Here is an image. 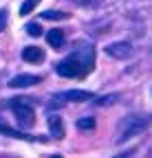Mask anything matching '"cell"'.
I'll return each mask as SVG.
<instances>
[{"mask_svg":"<svg viewBox=\"0 0 152 158\" xmlns=\"http://www.w3.org/2000/svg\"><path fill=\"white\" fill-rule=\"evenodd\" d=\"M9 106H11V110H13V116H15L18 125H20L22 130H31L33 123H35V112H33V108L27 106V101H20V99H11Z\"/></svg>","mask_w":152,"mask_h":158,"instance_id":"6da1fadb","label":"cell"},{"mask_svg":"<svg viewBox=\"0 0 152 158\" xmlns=\"http://www.w3.org/2000/svg\"><path fill=\"white\" fill-rule=\"evenodd\" d=\"M148 116H130L128 121L124 123V127H121V134L117 136V143H126V141H130L132 136H139L141 132H145V127H148Z\"/></svg>","mask_w":152,"mask_h":158,"instance_id":"7a4b0ae2","label":"cell"},{"mask_svg":"<svg viewBox=\"0 0 152 158\" xmlns=\"http://www.w3.org/2000/svg\"><path fill=\"white\" fill-rule=\"evenodd\" d=\"M73 57L82 64L84 73H90V68H93V64H95V48H93V44H88V42H77V44H75Z\"/></svg>","mask_w":152,"mask_h":158,"instance_id":"3957f363","label":"cell"},{"mask_svg":"<svg viewBox=\"0 0 152 158\" xmlns=\"http://www.w3.org/2000/svg\"><path fill=\"white\" fill-rule=\"evenodd\" d=\"M55 70H58V75H62V77H66V79H73V77H82V75H86V73H84V68H82V64H80L73 55H71V57H66V59H62V62L55 66Z\"/></svg>","mask_w":152,"mask_h":158,"instance_id":"277c9868","label":"cell"},{"mask_svg":"<svg viewBox=\"0 0 152 158\" xmlns=\"http://www.w3.org/2000/svg\"><path fill=\"white\" fill-rule=\"evenodd\" d=\"M106 55L108 57H115V59H128V57H132V44H128V42L108 44L106 46Z\"/></svg>","mask_w":152,"mask_h":158,"instance_id":"5b68a950","label":"cell"},{"mask_svg":"<svg viewBox=\"0 0 152 158\" xmlns=\"http://www.w3.org/2000/svg\"><path fill=\"white\" fill-rule=\"evenodd\" d=\"M42 77L37 75H15L13 79H9V88H29V86H37Z\"/></svg>","mask_w":152,"mask_h":158,"instance_id":"8992f818","label":"cell"},{"mask_svg":"<svg viewBox=\"0 0 152 158\" xmlns=\"http://www.w3.org/2000/svg\"><path fill=\"white\" fill-rule=\"evenodd\" d=\"M46 123H49V132H51L53 138H62L64 136V121H62L60 114H49Z\"/></svg>","mask_w":152,"mask_h":158,"instance_id":"52a82bcc","label":"cell"},{"mask_svg":"<svg viewBox=\"0 0 152 158\" xmlns=\"http://www.w3.org/2000/svg\"><path fill=\"white\" fill-rule=\"evenodd\" d=\"M20 55H22L24 62H29V64H40L44 59V51L40 46H27V48H22Z\"/></svg>","mask_w":152,"mask_h":158,"instance_id":"ba28073f","label":"cell"},{"mask_svg":"<svg viewBox=\"0 0 152 158\" xmlns=\"http://www.w3.org/2000/svg\"><path fill=\"white\" fill-rule=\"evenodd\" d=\"M62 97H64L66 103H68V101H80V103H84V101H90L93 92H88V90H66V92H62Z\"/></svg>","mask_w":152,"mask_h":158,"instance_id":"9c48e42d","label":"cell"},{"mask_svg":"<svg viewBox=\"0 0 152 158\" xmlns=\"http://www.w3.org/2000/svg\"><path fill=\"white\" fill-rule=\"evenodd\" d=\"M46 42H49L55 51H60V48L64 46V33H62L60 29H51V31L46 33Z\"/></svg>","mask_w":152,"mask_h":158,"instance_id":"30bf717a","label":"cell"},{"mask_svg":"<svg viewBox=\"0 0 152 158\" xmlns=\"http://www.w3.org/2000/svg\"><path fill=\"white\" fill-rule=\"evenodd\" d=\"M75 127H77L80 132H90V130H95V118L93 116L77 118V121H75Z\"/></svg>","mask_w":152,"mask_h":158,"instance_id":"8fae6325","label":"cell"},{"mask_svg":"<svg viewBox=\"0 0 152 158\" xmlns=\"http://www.w3.org/2000/svg\"><path fill=\"white\" fill-rule=\"evenodd\" d=\"M40 18H42V20H66L68 13H66V11H42Z\"/></svg>","mask_w":152,"mask_h":158,"instance_id":"7c38bea8","label":"cell"},{"mask_svg":"<svg viewBox=\"0 0 152 158\" xmlns=\"http://www.w3.org/2000/svg\"><path fill=\"white\" fill-rule=\"evenodd\" d=\"M0 134H2V136H13V138H31L29 134H24V132H15V130L7 127V125H2V123H0Z\"/></svg>","mask_w":152,"mask_h":158,"instance_id":"4fadbf2b","label":"cell"},{"mask_svg":"<svg viewBox=\"0 0 152 158\" xmlns=\"http://www.w3.org/2000/svg\"><path fill=\"white\" fill-rule=\"evenodd\" d=\"M117 99H119V94H104V97L93 99V103L95 106H110V103H115Z\"/></svg>","mask_w":152,"mask_h":158,"instance_id":"5bb4252c","label":"cell"},{"mask_svg":"<svg viewBox=\"0 0 152 158\" xmlns=\"http://www.w3.org/2000/svg\"><path fill=\"white\" fill-rule=\"evenodd\" d=\"M37 5H40V0H24L22 2V7H20V15H27V13H31Z\"/></svg>","mask_w":152,"mask_h":158,"instance_id":"9a60e30c","label":"cell"},{"mask_svg":"<svg viewBox=\"0 0 152 158\" xmlns=\"http://www.w3.org/2000/svg\"><path fill=\"white\" fill-rule=\"evenodd\" d=\"M66 101H64V97L62 94H53V99H49V103H46V108L49 110H55V108H62Z\"/></svg>","mask_w":152,"mask_h":158,"instance_id":"2e32d148","label":"cell"},{"mask_svg":"<svg viewBox=\"0 0 152 158\" xmlns=\"http://www.w3.org/2000/svg\"><path fill=\"white\" fill-rule=\"evenodd\" d=\"M27 33L33 35V37H37V35H42V29H40V24H37V22H29V24H27Z\"/></svg>","mask_w":152,"mask_h":158,"instance_id":"e0dca14e","label":"cell"},{"mask_svg":"<svg viewBox=\"0 0 152 158\" xmlns=\"http://www.w3.org/2000/svg\"><path fill=\"white\" fill-rule=\"evenodd\" d=\"M7 20H9V11L7 9H0V33L7 29Z\"/></svg>","mask_w":152,"mask_h":158,"instance_id":"ac0fdd59","label":"cell"},{"mask_svg":"<svg viewBox=\"0 0 152 158\" xmlns=\"http://www.w3.org/2000/svg\"><path fill=\"white\" fill-rule=\"evenodd\" d=\"M132 156V152H124V154H119V156H115V158H130Z\"/></svg>","mask_w":152,"mask_h":158,"instance_id":"d6986e66","label":"cell"},{"mask_svg":"<svg viewBox=\"0 0 152 158\" xmlns=\"http://www.w3.org/2000/svg\"><path fill=\"white\" fill-rule=\"evenodd\" d=\"M53 158H60V156H53Z\"/></svg>","mask_w":152,"mask_h":158,"instance_id":"ffe728a7","label":"cell"}]
</instances>
